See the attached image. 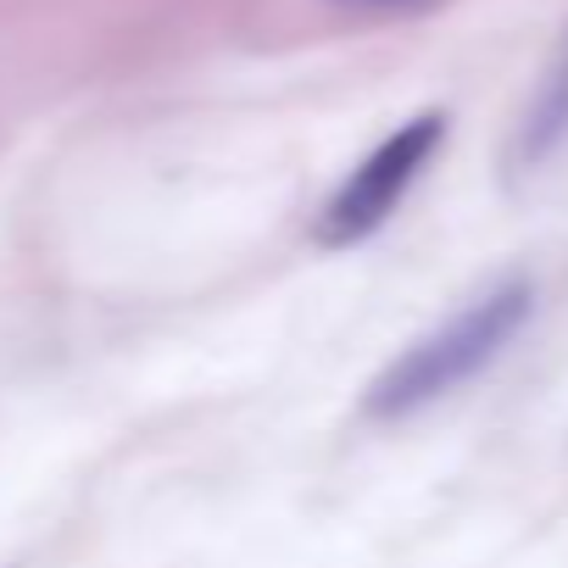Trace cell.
Listing matches in <instances>:
<instances>
[{
  "label": "cell",
  "instance_id": "6da1fadb",
  "mask_svg": "<svg viewBox=\"0 0 568 568\" xmlns=\"http://www.w3.org/2000/svg\"><path fill=\"white\" fill-rule=\"evenodd\" d=\"M524 313H529V291H524V284H507V291L479 296L468 313H457L446 329L424 335L407 357H396V363L374 379L368 413L402 418V413H413V407L446 396L452 385H463L468 374H479V368L513 341V329L524 324Z\"/></svg>",
  "mask_w": 568,
  "mask_h": 568
},
{
  "label": "cell",
  "instance_id": "7a4b0ae2",
  "mask_svg": "<svg viewBox=\"0 0 568 568\" xmlns=\"http://www.w3.org/2000/svg\"><path fill=\"white\" fill-rule=\"evenodd\" d=\"M446 140V118L440 112H424L413 118L407 129H396L390 140H379L357 168L352 179L329 195L324 217H318V240L324 245H352V240H368L396 206L402 195L413 190V179L429 168V156L440 151Z\"/></svg>",
  "mask_w": 568,
  "mask_h": 568
},
{
  "label": "cell",
  "instance_id": "3957f363",
  "mask_svg": "<svg viewBox=\"0 0 568 568\" xmlns=\"http://www.w3.org/2000/svg\"><path fill=\"white\" fill-rule=\"evenodd\" d=\"M374 7H402V0H374Z\"/></svg>",
  "mask_w": 568,
  "mask_h": 568
}]
</instances>
